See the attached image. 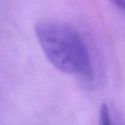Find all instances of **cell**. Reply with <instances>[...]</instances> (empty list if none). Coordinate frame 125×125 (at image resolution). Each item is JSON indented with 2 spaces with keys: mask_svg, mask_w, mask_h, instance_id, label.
Listing matches in <instances>:
<instances>
[{
  "mask_svg": "<svg viewBox=\"0 0 125 125\" xmlns=\"http://www.w3.org/2000/svg\"><path fill=\"white\" fill-rule=\"evenodd\" d=\"M116 6H118L121 10H123L124 5H125V0H111Z\"/></svg>",
  "mask_w": 125,
  "mask_h": 125,
  "instance_id": "obj_3",
  "label": "cell"
},
{
  "mask_svg": "<svg viewBox=\"0 0 125 125\" xmlns=\"http://www.w3.org/2000/svg\"><path fill=\"white\" fill-rule=\"evenodd\" d=\"M35 34L46 59L58 70L68 75H92L89 51L75 28L61 21H41L35 25Z\"/></svg>",
  "mask_w": 125,
  "mask_h": 125,
  "instance_id": "obj_1",
  "label": "cell"
},
{
  "mask_svg": "<svg viewBox=\"0 0 125 125\" xmlns=\"http://www.w3.org/2000/svg\"><path fill=\"white\" fill-rule=\"evenodd\" d=\"M100 125H115L111 119L108 106L104 104L100 108Z\"/></svg>",
  "mask_w": 125,
  "mask_h": 125,
  "instance_id": "obj_2",
  "label": "cell"
}]
</instances>
